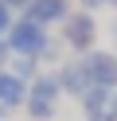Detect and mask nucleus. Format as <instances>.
<instances>
[{
    "label": "nucleus",
    "mask_w": 117,
    "mask_h": 121,
    "mask_svg": "<svg viewBox=\"0 0 117 121\" xmlns=\"http://www.w3.org/2000/svg\"><path fill=\"white\" fill-rule=\"evenodd\" d=\"M4 39H8V47H12L16 55H39V51L47 47V27L43 24H31V20L23 16V20L12 24V31H8Z\"/></svg>",
    "instance_id": "f257e3e1"
},
{
    "label": "nucleus",
    "mask_w": 117,
    "mask_h": 121,
    "mask_svg": "<svg viewBox=\"0 0 117 121\" xmlns=\"http://www.w3.org/2000/svg\"><path fill=\"white\" fill-rule=\"evenodd\" d=\"M94 35H98V24H94L90 12H70V16L62 20V39H66V47L90 51L94 47Z\"/></svg>",
    "instance_id": "f03ea898"
},
{
    "label": "nucleus",
    "mask_w": 117,
    "mask_h": 121,
    "mask_svg": "<svg viewBox=\"0 0 117 121\" xmlns=\"http://www.w3.org/2000/svg\"><path fill=\"white\" fill-rule=\"evenodd\" d=\"M86 105V121H117V94L105 86H90L82 94Z\"/></svg>",
    "instance_id": "7ed1b4c3"
},
{
    "label": "nucleus",
    "mask_w": 117,
    "mask_h": 121,
    "mask_svg": "<svg viewBox=\"0 0 117 121\" xmlns=\"http://www.w3.org/2000/svg\"><path fill=\"white\" fill-rule=\"evenodd\" d=\"M82 63H86V74H90V86L117 90V55H109V51H94V55H86Z\"/></svg>",
    "instance_id": "20e7f679"
},
{
    "label": "nucleus",
    "mask_w": 117,
    "mask_h": 121,
    "mask_svg": "<svg viewBox=\"0 0 117 121\" xmlns=\"http://www.w3.org/2000/svg\"><path fill=\"white\" fill-rule=\"evenodd\" d=\"M23 16L31 20V24H62V20L70 16L66 0H27V8H23Z\"/></svg>",
    "instance_id": "39448f33"
},
{
    "label": "nucleus",
    "mask_w": 117,
    "mask_h": 121,
    "mask_svg": "<svg viewBox=\"0 0 117 121\" xmlns=\"http://www.w3.org/2000/svg\"><path fill=\"white\" fill-rule=\"evenodd\" d=\"M59 86H62V94L82 98L86 90H90V74H86V63H66V66L59 70Z\"/></svg>",
    "instance_id": "423d86ee"
},
{
    "label": "nucleus",
    "mask_w": 117,
    "mask_h": 121,
    "mask_svg": "<svg viewBox=\"0 0 117 121\" xmlns=\"http://www.w3.org/2000/svg\"><path fill=\"white\" fill-rule=\"evenodd\" d=\"M27 102V82L20 78V74H12V70H0V105H23Z\"/></svg>",
    "instance_id": "0eeeda50"
},
{
    "label": "nucleus",
    "mask_w": 117,
    "mask_h": 121,
    "mask_svg": "<svg viewBox=\"0 0 117 121\" xmlns=\"http://www.w3.org/2000/svg\"><path fill=\"white\" fill-rule=\"evenodd\" d=\"M62 86H59V74H35L27 86V98H39V102H59Z\"/></svg>",
    "instance_id": "6e6552de"
},
{
    "label": "nucleus",
    "mask_w": 117,
    "mask_h": 121,
    "mask_svg": "<svg viewBox=\"0 0 117 121\" xmlns=\"http://www.w3.org/2000/svg\"><path fill=\"white\" fill-rule=\"evenodd\" d=\"M23 105H27V113H31L35 121H51V117H55V105H59V102H39V98H27Z\"/></svg>",
    "instance_id": "1a4fd4ad"
},
{
    "label": "nucleus",
    "mask_w": 117,
    "mask_h": 121,
    "mask_svg": "<svg viewBox=\"0 0 117 121\" xmlns=\"http://www.w3.org/2000/svg\"><path fill=\"white\" fill-rule=\"evenodd\" d=\"M35 59H39V55H20V59H16V70H12V74H20L23 82H27V78H35Z\"/></svg>",
    "instance_id": "9d476101"
},
{
    "label": "nucleus",
    "mask_w": 117,
    "mask_h": 121,
    "mask_svg": "<svg viewBox=\"0 0 117 121\" xmlns=\"http://www.w3.org/2000/svg\"><path fill=\"white\" fill-rule=\"evenodd\" d=\"M12 24H16V20H12V8H8V4H0V39L12 31Z\"/></svg>",
    "instance_id": "9b49d317"
},
{
    "label": "nucleus",
    "mask_w": 117,
    "mask_h": 121,
    "mask_svg": "<svg viewBox=\"0 0 117 121\" xmlns=\"http://www.w3.org/2000/svg\"><path fill=\"white\" fill-rule=\"evenodd\" d=\"M8 55H12V47H8V39H0V66L8 63Z\"/></svg>",
    "instance_id": "f8f14e48"
},
{
    "label": "nucleus",
    "mask_w": 117,
    "mask_h": 121,
    "mask_svg": "<svg viewBox=\"0 0 117 121\" xmlns=\"http://www.w3.org/2000/svg\"><path fill=\"white\" fill-rule=\"evenodd\" d=\"M0 4H8L12 12H16V8H27V0H0Z\"/></svg>",
    "instance_id": "ddd939ff"
},
{
    "label": "nucleus",
    "mask_w": 117,
    "mask_h": 121,
    "mask_svg": "<svg viewBox=\"0 0 117 121\" xmlns=\"http://www.w3.org/2000/svg\"><path fill=\"white\" fill-rule=\"evenodd\" d=\"M86 8H98V4H109V0H82Z\"/></svg>",
    "instance_id": "4468645a"
},
{
    "label": "nucleus",
    "mask_w": 117,
    "mask_h": 121,
    "mask_svg": "<svg viewBox=\"0 0 117 121\" xmlns=\"http://www.w3.org/2000/svg\"><path fill=\"white\" fill-rule=\"evenodd\" d=\"M0 121H4V105H0Z\"/></svg>",
    "instance_id": "2eb2a0df"
},
{
    "label": "nucleus",
    "mask_w": 117,
    "mask_h": 121,
    "mask_svg": "<svg viewBox=\"0 0 117 121\" xmlns=\"http://www.w3.org/2000/svg\"><path fill=\"white\" fill-rule=\"evenodd\" d=\"M109 4H117V0H109Z\"/></svg>",
    "instance_id": "dca6fc26"
}]
</instances>
